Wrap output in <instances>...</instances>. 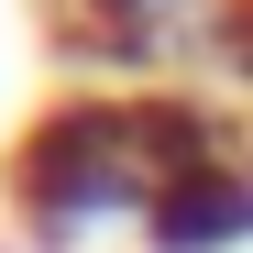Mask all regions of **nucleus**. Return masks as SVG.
Wrapping results in <instances>:
<instances>
[{
	"instance_id": "obj_4",
	"label": "nucleus",
	"mask_w": 253,
	"mask_h": 253,
	"mask_svg": "<svg viewBox=\"0 0 253 253\" xmlns=\"http://www.w3.org/2000/svg\"><path fill=\"white\" fill-rule=\"evenodd\" d=\"M209 66H220L231 88H253V0H231V11H220V55H209Z\"/></svg>"
},
{
	"instance_id": "obj_3",
	"label": "nucleus",
	"mask_w": 253,
	"mask_h": 253,
	"mask_svg": "<svg viewBox=\"0 0 253 253\" xmlns=\"http://www.w3.org/2000/svg\"><path fill=\"white\" fill-rule=\"evenodd\" d=\"M143 253H253V154H209L143 209Z\"/></svg>"
},
{
	"instance_id": "obj_1",
	"label": "nucleus",
	"mask_w": 253,
	"mask_h": 253,
	"mask_svg": "<svg viewBox=\"0 0 253 253\" xmlns=\"http://www.w3.org/2000/svg\"><path fill=\"white\" fill-rule=\"evenodd\" d=\"M209 154H242L220 99L187 88H66L55 110H33V132L11 143L0 187L33 242H88V231H143V209Z\"/></svg>"
},
{
	"instance_id": "obj_2",
	"label": "nucleus",
	"mask_w": 253,
	"mask_h": 253,
	"mask_svg": "<svg viewBox=\"0 0 253 253\" xmlns=\"http://www.w3.org/2000/svg\"><path fill=\"white\" fill-rule=\"evenodd\" d=\"M220 11L231 0H55V55L88 88H154L220 55Z\"/></svg>"
}]
</instances>
